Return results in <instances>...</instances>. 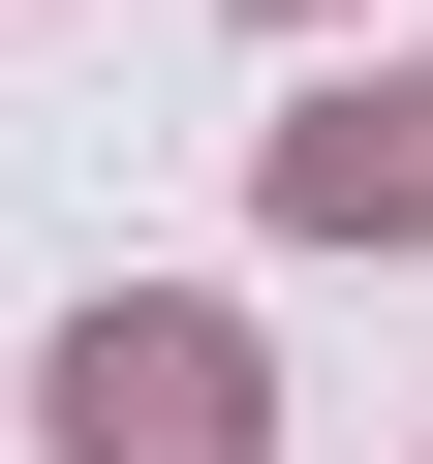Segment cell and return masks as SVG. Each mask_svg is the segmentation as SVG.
<instances>
[{"label": "cell", "mask_w": 433, "mask_h": 464, "mask_svg": "<svg viewBox=\"0 0 433 464\" xmlns=\"http://www.w3.org/2000/svg\"><path fill=\"white\" fill-rule=\"evenodd\" d=\"M63 464H248V341L216 310H93L63 341Z\"/></svg>", "instance_id": "obj_1"}, {"label": "cell", "mask_w": 433, "mask_h": 464, "mask_svg": "<svg viewBox=\"0 0 433 464\" xmlns=\"http://www.w3.org/2000/svg\"><path fill=\"white\" fill-rule=\"evenodd\" d=\"M279 217H341V248L402 217V248H433V63H402V93H310V124H279Z\"/></svg>", "instance_id": "obj_2"}]
</instances>
